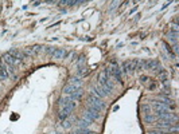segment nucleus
I'll return each mask as SVG.
<instances>
[{
  "instance_id": "obj_5",
  "label": "nucleus",
  "mask_w": 179,
  "mask_h": 134,
  "mask_svg": "<svg viewBox=\"0 0 179 134\" xmlns=\"http://www.w3.org/2000/svg\"><path fill=\"white\" fill-rule=\"evenodd\" d=\"M3 62L7 63V65H10V66H14V67H15V69H16L18 66H20V65H22V61H19V59H15V58H14V56L10 55L8 52L3 55Z\"/></svg>"
},
{
  "instance_id": "obj_16",
  "label": "nucleus",
  "mask_w": 179,
  "mask_h": 134,
  "mask_svg": "<svg viewBox=\"0 0 179 134\" xmlns=\"http://www.w3.org/2000/svg\"><path fill=\"white\" fill-rule=\"evenodd\" d=\"M156 125H158V128H171V126H173V121H168V119H160Z\"/></svg>"
},
{
  "instance_id": "obj_26",
  "label": "nucleus",
  "mask_w": 179,
  "mask_h": 134,
  "mask_svg": "<svg viewBox=\"0 0 179 134\" xmlns=\"http://www.w3.org/2000/svg\"><path fill=\"white\" fill-rule=\"evenodd\" d=\"M155 83H152V84H151V86H150V90H154V89H155Z\"/></svg>"
},
{
  "instance_id": "obj_18",
  "label": "nucleus",
  "mask_w": 179,
  "mask_h": 134,
  "mask_svg": "<svg viewBox=\"0 0 179 134\" xmlns=\"http://www.w3.org/2000/svg\"><path fill=\"white\" fill-rule=\"evenodd\" d=\"M155 119H156L155 115L150 114V113H147V114H146V117H144V121H146V123H152V122H155Z\"/></svg>"
},
{
  "instance_id": "obj_19",
  "label": "nucleus",
  "mask_w": 179,
  "mask_h": 134,
  "mask_svg": "<svg viewBox=\"0 0 179 134\" xmlns=\"http://www.w3.org/2000/svg\"><path fill=\"white\" fill-rule=\"evenodd\" d=\"M30 48H31V52H33V55H37L38 52H41V51L43 50L45 47H42V46L37 44V46H34V47H30Z\"/></svg>"
},
{
  "instance_id": "obj_6",
  "label": "nucleus",
  "mask_w": 179,
  "mask_h": 134,
  "mask_svg": "<svg viewBox=\"0 0 179 134\" xmlns=\"http://www.w3.org/2000/svg\"><path fill=\"white\" fill-rule=\"evenodd\" d=\"M109 80H111V76H109V74H108L107 69H105L100 73V75H98V84H100V86H104V84H107Z\"/></svg>"
},
{
  "instance_id": "obj_11",
  "label": "nucleus",
  "mask_w": 179,
  "mask_h": 134,
  "mask_svg": "<svg viewBox=\"0 0 179 134\" xmlns=\"http://www.w3.org/2000/svg\"><path fill=\"white\" fill-rule=\"evenodd\" d=\"M92 94L97 95V97H98V98H101V99L107 97V94H105L104 91H103V89L100 87V84H98V86H93V87H92Z\"/></svg>"
},
{
  "instance_id": "obj_8",
  "label": "nucleus",
  "mask_w": 179,
  "mask_h": 134,
  "mask_svg": "<svg viewBox=\"0 0 179 134\" xmlns=\"http://www.w3.org/2000/svg\"><path fill=\"white\" fill-rule=\"evenodd\" d=\"M66 56H68V51L65 48H57L54 51V54H53V58L54 59H65Z\"/></svg>"
},
{
  "instance_id": "obj_25",
  "label": "nucleus",
  "mask_w": 179,
  "mask_h": 134,
  "mask_svg": "<svg viewBox=\"0 0 179 134\" xmlns=\"http://www.w3.org/2000/svg\"><path fill=\"white\" fill-rule=\"evenodd\" d=\"M140 80H142L143 83H146L147 80H148V76H142V78H140Z\"/></svg>"
},
{
  "instance_id": "obj_3",
  "label": "nucleus",
  "mask_w": 179,
  "mask_h": 134,
  "mask_svg": "<svg viewBox=\"0 0 179 134\" xmlns=\"http://www.w3.org/2000/svg\"><path fill=\"white\" fill-rule=\"evenodd\" d=\"M84 118L89 119L90 122H94L100 118V111L96 110V109H93V107H90V106H88L85 113H84Z\"/></svg>"
},
{
  "instance_id": "obj_15",
  "label": "nucleus",
  "mask_w": 179,
  "mask_h": 134,
  "mask_svg": "<svg viewBox=\"0 0 179 134\" xmlns=\"http://www.w3.org/2000/svg\"><path fill=\"white\" fill-rule=\"evenodd\" d=\"M167 39L171 44H174V46L178 44V32H173V31H171V32L167 35Z\"/></svg>"
},
{
  "instance_id": "obj_27",
  "label": "nucleus",
  "mask_w": 179,
  "mask_h": 134,
  "mask_svg": "<svg viewBox=\"0 0 179 134\" xmlns=\"http://www.w3.org/2000/svg\"><path fill=\"white\" fill-rule=\"evenodd\" d=\"M39 4H41V2H35V3H34V6H35V7H38Z\"/></svg>"
},
{
  "instance_id": "obj_23",
  "label": "nucleus",
  "mask_w": 179,
  "mask_h": 134,
  "mask_svg": "<svg viewBox=\"0 0 179 134\" xmlns=\"http://www.w3.org/2000/svg\"><path fill=\"white\" fill-rule=\"evenodd\" d=\"M57 50V48H54V47H46L45 48V52H46V54H50V55H53L54 54V51Z\"/></svg>"
},
{
  "instance_id": "obj_28",
  "label": "nucleus",
  "mask_w": 179,
  "mask_h": 134,
  "mask_svg": "<svg viewBox=\"0 0 179 134\" xmlns=\"http://www.w3.org/2000/svg\"><path fill=\"white\" fill-rule=\"evenodd\" d=\"M86 134H97V133H94V132H88Z\"/></svg>"
},
{
  "instance_id": "obj_14",
  "label": "nucleus",
  "mask_w": 179,
  "mask_h": 134,
  "mask_svg": "<svg viewBox=\"0 0 179 134\" xmlns=\"http://www.w3.org/2000/svg\"><path fill=\"white\" fill-rule=\"evenodd\" d=\"M76 90H77V87H76V86H73V84L68 83V84H66V86L64 87V94H65V95H68V97H70V95L74 93Z\"/></svg>"
},
{
  "instance_id": "obj_21",
  "label": "nucleus",
  "mask_w": 179,
  "mask_h": 134,
  "mask_svg": "<svg viewBox=\"0 0 179 134\" xmlns=\"http://www.w3.org/2000/svg\"><path fill=\"white\" fill-rule=\"evenodd\" d=\"M148 134H167V132H164L162 129H156V130H151Z\"/></svg>"
},
{
  "instance_id": "obj_4",
  "label": "nucleus",
  "mask_w": 179,
  "mask_h": 134,
  "mask_svg": "<svg viewBox=\"0 0 179 134\" xmlns=\"http://www.w3.org/2000/svg\"><path fill=\"white\" fill-rule=\"evenodd\" d=\"M136 63H138V59H133V61H127L123 63V67H121V73H125V74H131L135 71L136 69Z\"/></svg>"
},
{
  "instance_id": "obj_22",
  "label": "nucleus",
  "mask_w": 179,
  "mask_h": 134,
  "mask_svg": "<svg viewBox=\"0 0 179 134\" xmlns=\"http://www.w3.org/2000/svg\"><path fill=\"white\" fill-rule=\"evenodd\" d=\"M62 126H64V128H70V126H72V121H70V119H65V121H62Z\"/></svg>"
},
{
  "instance_id": "obj_17",
  "label": "nucleus",
  "mask_w": 179,
  "mask_h": 134,
  "mask_svg": "<svg viewBox=\"0 0 179 134\" xmlns=\"http://www.w3.org/2000/svg\"><path fill=\"white\" fill-rule=\"evenodd\" d=\"M90 125H92V122H90L89 119H86V118H81V119L78 121L80 129H86V128H89Z\"/></svg>"
},
{
  "instance_id": "obj_24",
  "label": "nucleus",
  "mask_w": 179,
  "mask_h": 134,
  "mask_svg": "<svg viewBox=\"0 0 179 134\" xmlns=\"http://www.w3.org/2000/svg\"><path fill=\"white\" fill-rule=\"evenodd\" d=\"M143 111L146 113H151V106H148V105H144V106H143Z\"/></svg>"
},
{
  "instance_id": "obj_20",
  "label": "nucleus",
  "mask_w": 179,
  "mask_h": 134,
  "mask_svg": "<svg viewBox=\"0 0 179 134\" xmlns=\"http://www.w3.org/2000/svg\"><path fill=\"white\" fill-rule=\"evenodd\" d=\"M143 69H144V62H143V61H138V63H136L135 71H142Z\"/></svg>"
},
{
  "instance_id": "obj_9",
  "label": "nucleus",
  "mask_w": 179,
  "mask_h": 134,
  "mask_svg": "<svg viewBox=\"0 0 179 134\" xmlns=\"http://www.w3.org/2000/svg\"><path fill=\"white\" fill-rule=\"evenodd\" d=\"M69 83H70V84H73V86H76L77 89H81V86H82V79H81V76H78V75H76V76H70Z\"/></svg>"
},
{
  "instance_id": "obj_12",
  "label": "nucleus",
  "mask_w": 179,
  "mask_h": 134,
  "mask_svg": "<svg viewBox=\"0 0 179 134\" xmlns=\"http://www.w3.org/2000/svg\"><path fill=\"white\" fill-rule=\"evenodd\" d=\"M82 95H84V91H82V89H77L74 93H73L72 95H70V99L72 101H74V102H77V101H80L82 98Z\"/></svg>"
},
{
  "instance_id": "obj_13",
  "label": "nucleus",
  "mask_w": 179,
  "mask_h": 134,
  "mask_svg": "<svg viewBox=\"0 0 179 134\" xmlns=\"http://www.w3.org/2000/svg\"><path fill=\"white\" fill-rule=\"evenodd\" d=\"M144 67L148 70H152V71H156L158 67H159V63L156 61H148V62H144Z\"/></svg>"
},
{
  "instance_id": "obj_10",
  "label": "nucleus",
  "mask_w": 179,
  "mask_h": 134,
  "mask_svg": "<svg viewBox=\"0 0 179 134\" xmlns=\"http://www.w3.org/2000/svg\"><path fill=\"white\" fill-rule=\"evenodd\" d=\"M8 79H10V74L6 70V67H4V65H3V62L0 61V80H8Z\"/></svg>"
},
{
  "instance_id": "obj_2",
  "label": "nucleus",
  "mask_w": 179,
  "mask_h": 134,
  "mask_svg": "<svg viewBox=\"0 0 179 134\" xmlns=\"http://www.w3.org/2000/svg\"><path fill=\"white\" fill-rule=\"evenodd\" d=\"M88 106H90V107L96 109V110H98V111H101L105 107V102L101 99V98H98L97 95L90 94L89 99H88Z\"/></svg>"
},
{
  "instance_id": "obj_7",
  "label": "nucleus",
  "mask_w": 179,
  "mask_h": 134,
  "mask_svg": "<svg viewBox=\"0 0 179 134\" xmlns=\"http://www.w3.org/2000/svg\"><path fill=\"white\" fill-rule=\"evenodd\" d=\"M8 54L11 55V56H14L15 59H19V61H22V62H23V59H26V55H24V52L16 50V48H11Z\"/></svg>"
},
{
  "instance_id": "obj_1",
  "label": "nucleus",
  "mask_w": 179,
  "mask_h": 134,
  "mask_svg": "<svg viewBox=\"0 0 179 134\" xmlns=\"http://www.w3.org/2000/svg\"><path fill=\"white\" fill-rule=\"evenodd\" d=\"M76 106H77L76 102L70 99L66 105H64L62 107H59V113H58L59 119H61V121H65V119H68V118H69V115H70V113L74 110Z\"/></svg>"
}]
</instances>
